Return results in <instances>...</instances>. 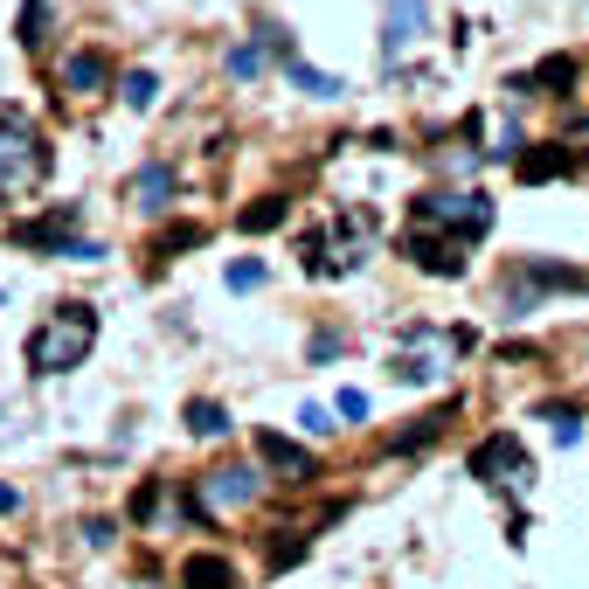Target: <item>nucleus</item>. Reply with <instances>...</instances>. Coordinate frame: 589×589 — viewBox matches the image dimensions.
I'll return each instance as SVG.
<instances>
[{"label":"nucleus","instance_id":"412c9836","mask_svg":"<svg viewBox=\"0 0 589 589\" xmlns=\"http://www.w3.org/2000/svg\"><path fill=\"white\" fill-rule=\"evenodd\" d=\"M257 70H263V42H236V49H230V77H243V84H250Z\"/></svg>","mask_w":589,"mask_h":589},{"label":"nucleus","instance_id":"a211bd4d","mask_svg":"<svg viewBox=\"0 0 589 589\" xmlns=\"http://www.w3.org/2000/svg\"><path fill=\"white\" fill-rule=\"evenodd\" d=\"M568 174V154L562 146H541V154H520V181H555Z\"/></svg>","mask_w":589,"mask_h":589},{"label":"nucleus","instance_id":"4be33fe9","mask_svg":"<svg viewBox=\"0 0 589 589\" xmlns=\"http://www.w3.org/2000/svg\"><path fill=\"white\" fill-rule=\"evenodd\" d=\"M42 35H49V0H28V14H22V42L35 49Z\"/></svg>","mask_w":589,"mask_h":589},{"label":"nucleus","instance_id":"393cba45","mask_svg":"<svg viewBox=\"0 0 589 589\" xmlns=\"http://www.w3.org/2000/svg\"><path fill=\"white\" fill-rule=\"evenodd\" d=\"M298 424H306L312 437H333L340 424H333V409H319V403H306V409H298Z\"/></svg>","mask_w":589,"mask_h":589},{"label":"nucleus","instance_id":"20e7f679","mask_svg":"<svg viewBox=\"0 0 589 589\" xmlns=\"http://www.w3.org/2000/svg\"><path fill=\"white\" fill-rule=\"evenodd\" d=\"M49 181V146L28 119H0V201H22Z\"/></svg>","mask_w":589,"mask_h":589},{"label":"nucleus","instance_id":"9d476101","mask_svg":"<svg viewBox=\"0 0 589 589\" xmlns=\"http://www.w3.org/2000/svg\"><path fill=\"white\" fill-rule=\"evenodd\" d=\"M568 84H576V63H568V56H548L541 70H527V77H513V98H562Z\"/></svg>","mask_w":589,"mask_h":589},{"label":"nucleus","instance_id":"39448f33","mask_svg":"<svg viewBox=\"0 0 589 589\" xmlns=\"http://www.w3.org/2000/svg\"><path fill=\"white\" fill-rule=\"evenodd\" d=\"M409 222H430V230H451V236L479 243L492 230V195H479V187H465V195H416Z\"/></svg>","mask_w":589,"mask_h":589},{"label":"nucleus","instance_id":"f3484780","mask_svg":"<svg viewBox=\"0 0 589 589\" xmlns=\"http://www.w3.org/2000/svg\"><path fill=\"white\" fill-rule=\"evenodd\" d=\"M187 430H195V437H230V409L208 403V395H195V403H187Z\"/></svg>","mask_w":589,"mask_h":589},{"label":"nucleus","instance_id":"dca6fc26","mask_svg":"<svg viewBox=\"0 0 589 589\" xmlns=\"http://www.w3.org/2000/svg\"><path fill=\"white\" fill-rule=\"evenodd\" d=\"M471 132H486V154L492 160H506V154H520V125H500V119H486V111H479V119H471Z\"/></svg>","mask_w":589,"mask_h":589},{"label":"nucleus","instance_id":"c85d7f7f","mask_svg":"<svg viewBox=\"0 0 589 589\" xmlns=\"http://www.w3.org/2000/svg\"><path fill=\"white\" fill-rule=\"evenodd\" d=\"M14 506H22V492H14V486H0V513H14Z\"/></svg>","mask_w":589,"mask_h":589},{"label":"nucleus","instance_id":"f03ea898","mask_svg":"<svg viewBox=\"0 0 589 589\" xmlns=\"http://www.w3.org/2000/svg\"><path fill=\"white\" fill-rule=\"evenodd\" d=\"M465 354V333H451V327H403L395 333V347H389V375L403 389H437V382H451V360Z\"/></svg>","mask_w":589,"mask_h":589},{"label":"nucleus","instance_id":"f257e3e1","mask_svg":"<svg viewBox=\"0 0 589 589\" xmlns=\"http://www.w3.org/2000/svg\"><path fill=\"white\" fill-rule=\"evenodd\" d=\"M90 347H98V312L90 306H56L42 327L28 333V368L35 375H70L84 368Z\"/></svg>","mask_w":589,"mask_h":589},{"label":"nucleus","instance_id":"9b49d317","mask_svg":"<svg viewBox=\"0 0 589 589\" xmlns=\"http://www.w3.org/2000/svg\"><path fill=\"white\" fill-rule=\"evenodd\" d=\"M424 42V0H389V35H382V49L389 56H403Z\"/></svg>","mask_w":589,"mask_h":589},{"label":"nucleus","instance_id":"b1692460","mask_svg":"<svg viewBox=\"0 0 589 589\" xmlns=\"http://www.w3.org/2000/svg\"><path fill=\"white\" fill-rule=\"evenodd\" d=\"M257 284H263V263H257V257L230 263V292H257Z\"/></svg>","mask_w":589,"mask_h":589},{"label":"nucleus","instance_id":"0eeeda50","mask_svg":"<svg viewBox=\"0 0 589 589\" xmlns=\"http://www.w3.org/2000/svg\"><path fill=\"white\" fill-rule=\"evenodd\" d=\"M403 250L424 263L430 278H458L465 257H471V236H451V230H430V222H409V230H403Z\"/></svg>","mask_w":589,"mask_h":589},{"label":"nucleus","instance_id":"5701e85b","mask_svg":"<svg viewBox=\"0 0 589 589\" xmlns=\"http://www.w3.org/2000/svg\"><path fill=\"white\" fill-rule=\"evenodd\" d=\"M548 430H555V444H576V437H582V416H576V409H548Z\"/></svg>","mask_w":589,"mask_h":589},{"label":"nucleus","instance_id":"4468645a","mask_svg":"<svg viewBox=\"0 0 589 589\" xmlns=\"http://www.w3.org/2000/svg\"><path fill=\"white\" fill-rule=\"evenodd\" d=\"M167 195H174V167H146V174L132 181V208H139V216H160Z\"/></svg>","mask_w":589,"mask_h":589},{"label":"nucleus","instance_id":"423d86ee","mask_svg":"<svg viewBox=\"0 0 589 589\" xmlns=\"http://www.w3.org/2000/svg\"><path fill=\"white\" fill-rule=\"evenodd\" d=\"M471 479H486L492 492H527L535 486V465H527V451L513 444V437H486V444L471 451Z\"/></svg>","mask_w":589,"mask_h":589},{"label":"nucleus","instance_id":"a878e982","mask_svg":"<svg viewBox=\"0 0 589 589\" xmlns=\"http://www.w3.org/2000/svg\"><path fill=\"white\" fill-rule=\"evenodd\" d=\"M333 416H347V424H360V416H368V395H360V389H347V395H340V409Z\"/></svg>","mask_w":589,"mask_h":589},{"label":"nucleus","instance_id":"2eb2a0df","mask_svg":"<svg viewBox=\"0 0 589 589\" xmlns=\"http://www.w3.org/2000/svg\"><path fill=\"white\" fill-rule=\"evenodd\" d=\"M284 77L306 90V98H340V77H327V70H312V63H298L292 49H284Z\"/></svg>","mask_w":589,"mask_h":589},{"label":"nucleus","instance_id":"ddd939ff","mask_svg":"<svg viewBox=\"0 0 589 589\" xmlns=\"http://www.w3.org/2000/svg\"><path fill=\"white\" fill-rule=\"evenodd\" d=\"M63 84L77 90V98H90V90H105V84H111V63H105L98 49H77V56L63 63Z\"/></svg>","mask_w":589,"mask_h":589},{"label":"nucleus","instance_id":"6ab92c4d","mask_svg":"<svg viewBox=\"0 0 589 589\" xmlns=\"http://www.w3.org/2000/svg\"><path fill=\"white\" fill-rule=\"evenodd\" d=\"M119 98H125L132 111H154V98H160L154 70H125V77H119Z\"/></svg>","mask_w":589,"mask_h":589},{"label":"nucleus","instance_id":"cd10ccee","mask_svg":"<svg viewBox=\"0 0 589 589\" xmlns=\"http://www.w3.org/2000/svg\"><path fill=\"white\" fill-rule=\"evenodd\" d=\"M195 243H201V230H195V222H181V230L167 236V250H195Z\"/></svg>","mask_w":589,"mask_h":589},{"label":"nucleus","instance_id":"1a4fd4ad","mask_svg":"<svg viewBox=\"0 0 589 589\" xmlns=\"http://www.w3.org/2000/svg\"><path fill=\"white\" fill-rule=\"evenodd\" d=\"M257 458L271 465V471H284L292 486H306V479H319V458L306 444H292V437H278V430H257Z\"/></svg>","mask_w":589,"mask_h":589},{"label":"nucleus","instance_id":"7ed1b4c3","mask_svg":"<svg viewBox=\"0 0 589 589\" xmlns=\"http://www.w3.org/2000/svg\"><path fill=\"white\" fill-rule=\"evenodd\" d=\"M375 250V216L368 208H340V216H327V230L306 236V271L312 278H347L360 271Z\"/></svg>","mask_w":589,"mask_h":589},{"label":"nucleus","instance_id":"aec40b11","mask_svg":"<svg viewBox=\"0 0 589 589\" xmlns=\"http://www.w3.org/2000/svg\"><path fill=\"white\" fill-rule=\"evenodd\" d=\"M243 230H250V236H263V230H278V222H284V201L278 195H263V201H250V208H243Z\"/></svg>","mask_w":589,"mask_h":589},{"label":"nucleus","instance_id":"bb28decb","mask_svg":"<svg viewBox=\"0 0 589 589\" xmlns=\"http://www.w3.org/2000/svg\"><path fill=\"white\" fill-rule=\"evenodd\" d=\"M298 555H306V541H278V548H271V568H292Z\"/></svg>","mask_w":589,"mask_h":589},{"label":"nucleus","instance_id":"6e6552de","mask_svg":"<svg viewBox=\"0 0 589 589\" xmlns=\"http://www.w3.org/2000/svg\"><path fill=\"white\" fill-rule=\"evenodd\" d=\"M250 500H257V471L250 465H216L201 479V506L208 513H243Z\"/></svg>","mask_w":589,"mask_h":589},{"label":"nucleus","instance_id":"f8f14e48","mask_svg":"<svg viewBox=\"0 0 589 589\" xmlns=\"http://www.w3.org/2000/svg\"><path fill=\"white\" fill-rule=\"evenodd\" d=\"M181 589H236L230 555H187L181 562Z\"/></svg>","mask_w":589,"mask_h":589}]
</instances>
